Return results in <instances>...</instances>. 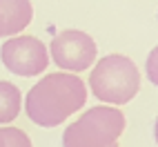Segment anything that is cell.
I'll use <instances>...</instances> for the list:
<instances>
[{
  "label": "cell",
  "instance_id": "1",
  "mask_svg": "<svg viewBox=\"0 0 158 147\" xmlns=\"http://www.w3.org/2000/svg\"><path fill=\"white\" fill-rule=\"evenodd\" d=\"M87 103V87L78 76L69 71H58L40 78L29 89L25 109L31 123L40 127H56L65 123Z\"/></svg>",
  "mask_w": 158,
  "mask_h": 147
},
{
  "label": "cell",
  "instance_id": "2",
  "mask_svg": "<svg viewBox=\"0 0 158 147\" xmlns=\"http://www.w3.org/2000/svg\"><path fill=\"white\" fill-rule=\"evenodd\" d=\"M89 89L98 100L107 105H125L134 100L140 89V71L131 58L123 54H109L94 65Z\"/></svg>",
  "mask_w": 158,
  "mask_h": 147
},
{
  "label": "cell",
  "instance_id": "3",
  "mask_svg": "<svg viewBox=\"0 0 158 147\" xmlns=\"http://www.w3.org/2000/svg\"><path fill=\"white\" fill-rule=\"evenodd\" d=\"M125 114L109 105L89 107L62 134V147H118L125 132Z\"/></svg>",
  "mask_w": 158,
  "mask_h": 147
},
{
  "label": "cell",
  "instance_id": "4",
  "mask_svg": "<svg viewBox=\"0 0 158 147\" xmlns=\"http://www.w3.org/2000/svg\"><path fill=\"white\" fill-rule=\"evenodd\" d=\"M0 58L9 71L23 78L38 76L49 65V51L36 36H11L7 43H2Z\"/></svg>",
  "mask_w": 158,
  "mask_h": 147
},
{
  "label": "cell",
  "instance_id": "5",
  "mask_svg": "<svg viewBox=\"0 0 158 147\" xmlns=\"http://www.w3.org/2000/svg\"><path fill=\"white\" fill-rule=\"evenodd\" d=\"M96 43L94 38L85 31L78 29H67L51 40L49 45V54L51 60L56 62L60 69H65L69 74H78L85 71L94 65L96 60Z\"/></svg>",
  "mask_w": 158,
  "mask_h": 147
},
{
  "label": "cell",
  "instance_id": "6",
  "mask_svg": "<svg viewBox=\"0 0 158 147\" xmlns=\"http://www.w3.org/2000/svg\"><path fill=\"white\" fill-rule=\"evenodd\" d=\"M0 14L5 18L7 36H16L31 23L34 7L29 0H0Z\"/></svg>",
  "mask_w": 158,
  "mask_h": 147
},
{
  "label": "cell",
  "instance_id": "7",
  "mask_svg": "<svg viewBox=\"0 0 158 147\" xmlns=\"http://www.w3.org/2000/svg\"><path fill=\"white\" fill-rule=\"evenodd\" d=\"M23 107V94L9 80H0V125L11 123Z\"/></svg>",
  "mask_w": 158,
  "mask_h": 147
},
{
  "label": "cell",
  "instance_id": "8",
  "mask_svg": "<svg viewBox=\"0 0 158 147\" xmlns=\"http://www.w3.org/2000/svg\"><path fill=\"white\" fill-rule=\"evenodd\" d=\"M5 141H7V147H34L29 141V136L23 132V129H16V127H0Z\"/></svg>",
  "mask_w": 158,
  "mask_h": 147
},
{
  "label": "cell",
  "instance_id": "9",
  "mask_svg": "<svg viewBox=\"0 0 158 147\" xmlns=\"http://www.w3.org/2000/svg\"><path fill=\"white\" fill-rule=\"evenodd\" d=\"M145 71H147V78H149V82L158 87V45L149 51V56H147Z\"/></svg>",
  "mask_w": 158,
  "mask_h": 147
},
{
  "label": "cell",
  "instance_id": "10",
  "mask_svg": "<svg viewBox=\"0 0 158 147\" xmlns=\"http://www.w3.org/2000/svg\"><path fill=\"white\" fill-rule=\"evenodd\" d=\"M2 36H7V27H5V18H2V14H0V38Z\"/></svg>",
  "mask_w": 158,
  "mask_h": 147
},
{
  "label": "cell",
  "instance_id": "11",
  "mask_svg": "<svg viewBox=\"0 0 158 147\" xmlns=\"http://www.w3.org/2000/svg\"><path fill=\"white\" fill-rule=\"evenodd\" d=\"M154 138H156V143H158V118H156V125H154Z\"/></svg>",
  "mask_w": 158,
  "mask_h": 147
},
{
  "label": "cell",
  "instance_id": "12",
  "mask_svg": "<svg viewBox=\"0 0 158 147\" xmlns=\"http://www.w3.org/2000/svg\"><path fill=\"white\" fill-rule=\"evenodd\" d=\"M0 147H7V141H5V136H2V132H0Z\"/></svg>",
  "mask_w": 158,
  "mask_h": 147
}]
</instances>
